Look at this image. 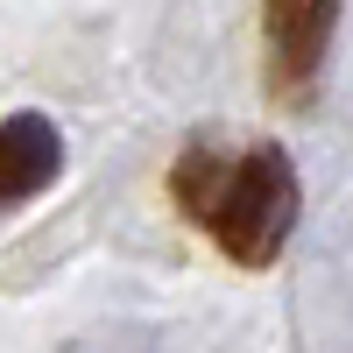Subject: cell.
Masks as SVG:
<instances>
[{"instance_id":"7a4b0ae2","label":"cell","mask_w":353,"mask_h":353,"mask_svg":"<svg viewBox=\"0 0 353 353\" xmlns=\"http://www.w3.org/2000/svg\"><path fill=\"white\" fill-rule=\"evenodd\" d=\"M261 14H269V78H276V92L304 99L318 64H325L339 0H261Z\"/></svg>"},{"instance_id":"3957f363","label":"cell","mask_w":353,"mask_h":353,"mask_svg":"<svg viewBox=\"0 0 353 353\" xmlns=\"http://www.w3.org/2000/svg\"><path fill=\"white\" fill-rule=\"evenodd\" d=\"M57 170H64V141H57V128L43 121V113L0 121V205L36 198Z\"/></svg>"},{"instance_id":"6da1fadb","label":"cell","mask_w":353,"mask_h":353,"mask_svg":"<svg viewBox=\"0 0 353 353\" xmlns=\"http://www.w3.org/2000/svg\"><path fill=\"white\" fill-rule=\"evenodd\" d=\"M170 191L248 269H269L290 241V226H297V170L269 141L261 149H212V141H198L170 170Z\"/></svg>"}]
</instances>
